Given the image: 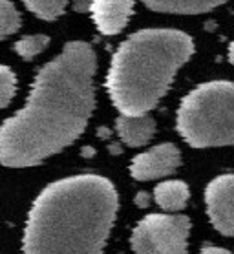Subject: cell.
I'll return each mask as SVG.
<instances>
[{
  "mask_svg": "<svg viewBox=\"0 0 234 254\" xmlns=\"http://www.w3.org/2000/svg\"><path fill=\"white\" fill-rule=\"evenodd\" d=\"M95 69L93 48L80 41L40 69L26 104L0 125L4 167H33L82 135L95 106Z\"/></svg>",
  "mask_w": 234,
  "mask_h": 254,
  "instance_id": "6da1fadb",
  "label": "cell"
},
{
  "mask_svg": "<svg viewBox=\"0 0 234 254\" xmlns=\"http://www.w3.org/2000/svg\"><path fill=\"white\" fill-rule=\"evenodd\" d=\"M117 208L119 194L103 176L53 181L29 208L22 254H103Z\"/></svg>",
  "mask_w": 234,
  "mask_h": 254,
  "instance_id": "7a4b0ae2",
  "label": "cell"
},
{
  "mask_svg": "<svg viewBox=\"0 0 234 254\" xmlns=\"http://www.w3.org/2000/svg\"><path fill=\"white\" fill-rule=\"evenodd\" d=\"M192 53L194 41L179 29H141L128 37L114 53L106 77L108 95L121 116L149 114Z\"/></svg>",
  "mask_w": 234,
  "mask_h": 254,
  "instance_id": "3957f363",
  "label": "cell"
},
{
  "mask_svg": "<svg viewBox=\"0 0 234 254\" xmlns=\"http://www.w3.org/2000/svg\"><path fill=\"white\" fill-rule=\"evenodd\" d=\"M177 132L194 148L229 146L234 141V86L211 81L185 95L176 117Z\"/></svg>",
  "mask_w": 234,
  "mask_h": 254,
  "instance_id": "277c9868",
  "label": "cell"
},
{
  "mask_svg": "<svg viewBox=\"0 0 234 254\" xmlns=\"http://www.w3.org/2000/svg\"><path fill=\"white\" fill-rule=\"evenodd\" d=\"M190 220L183 214H149L132 231L136 254H187Z\"/></svg>",
  "mask_w": 234,
  "mask_h": 254,
  "instance_id": "5b68a950",
  "label": "cell"
},
{
  "mask_svg": "<svg viewBox=\"0 0 234 254\" xmlns=\"http://www.w3.org/2000/svg\"><path fill=\"white\" fill-rule=\"evenodd\" d=\"M234 178L233 174H222L214 178L205 189L207 214L212 227L223 236H233L234 232V203H233Z\"/></svg>",
  "mask_w": 234,
  "mask_h": 254,
  "instance_id": "8992f818",
  "label": "cell"
},
{
  "mask_svg": "<svg viewBox=\"0 0 234 254\" xmlns=\"http://www.w3.org/2000/svg\"><path fill=\"white\" fill-rule=\"evenodd\" d=\"M181 165V152L176 144L163 143L137 154L130 161V176L137 181H150L170 176Z\"/></svg>",
  "mask_w": 234,
  "mask_h": 254,
  "instance_id": "52a82bcc",
  "label": "cell"
},
{
  "mask_svg": "<svg viewBox=\"0 0 234 254\" xmlns=\"http://www.w3.org/2000/svg\"><path fill=\"white\" fill-rule=\"evenodd\" d=\"M90 11L101 33L117 35L128 24L134 0H91Z\"/></svg>",
  "mask_w": 234,
  "mask_h": 254,
  "instance_id": "ba28073f",
  "label": "cell"
},
{
  "mask_svg": "<svg viewBox=\"0 0 234 254\" xmlns=\"http://www.w3.org/2000/svg\"><path fill=\"white\" fill-rule=\"evenodd\" d=\"M115 130L119 133L121 141L132 148L143 146L154 137L156 121L149 114L143 116H119L115 121Z\"/></svg>",
  "mask_w": 234,
  "mask_h": 254,
  "instance_id": "9c48e42d",
  "label": "cell"
},
{
  "mask_svg": "<svg viewBox=\"0 0 234 254\" xmlns=\"http://www.w3.org/2000/svg\"><path fill=\"white\" fill-rule=\"evenodd\" d=\"M190 199V189L185 181L170 179L161 181L154 189V201L166 212H177L187 207Z\"/></svg>",
  "mask_w": 234,
  "mask_h": 254,
  "instance_id": "30bf717a",
  "label": "cell"
},
{
  "mask_svg": "<svg viewBox=\"0 0 234 254\" xmlns=\"http://www.w3.org/2000/svg\"><path fill=\"white\" fill-rule=\"evenodd\" d=\"M152 11L179 13V15H196L211 11L214 7L225 4L227 0H141Z\"/></svg>",
  "mask_w": 234,
  "mask_h": 254,
  "instance_id": "8fae6325",
  "label": "cell"
},
{
  "mask_svg": "<svg viewBox=\"0 0 234 254\" xmlns=\"http://www.w3.org/2000/svg\"><path fill=\"white\" fill-rule=\"evenodd\" d=\"M29 11L42 20H55L64 13L68 0H22Z\"/></svg>",
  "mask_w": 234,
  "mask_h": 254,
  "instance_id": "7c38bea8",
  "label": "cell"
},
{
  "mask_svg": "<svg viewBox=\"0 0 234 254\" xmlns=\"http://www.w3.org/2000/svg\"><path fill=\"white\" fill-rule=\"evenodd\" d=\"M20 13L9 0H0V41L13 35L20 28Z\"/></svg>",
  "mask_w": 234,
  "mask_h": 254,
  "instance_id": "4fadbf2b",
  "label": "cell"
},
{
  "mask_svg": "<svg viewBox=\"0 0 234 254\" xmlns=\"http://www.w3.org/2000/svg\"><path fill=\"white\" fill-rule=\"evenodd\" d=\"M48 44H50V37H46V35H28V37H22L20 41L15 42V52L22 59L29 61V59L37 57L39 53L44 52Z\"/></svg>",
  "mask_w": 234,
  "mask_h": 254,
  "instance_id": "5bb4252c",
  "label": "cell"
},
{
  "mask_svg": "<svg viewBox=\"0 0 234 254\" xmlns=\"http://www.w3.org/2000/svg\"><path fill=\"white\" fill-rule=\"evenodd\" d=\"M17 92V75L11 68L0 64V108H6Z\"/></svg>",
  "mask_w": 234,
  "mask_h": 254,
  "instance_id": "9a60e30c",
  "label": "cell"
},
{
  "mask_svg": "<svg viewBox=\"0 0 234 254\" xmlns=\"http://www.w3.org/2000/svg\"><path fill=\"white\" fill-rule=\"evenodd\" d=\"M91 6V0H74V9L79 13L88 11Z\"/></svg>",
  "mask_w": 234,
  "mask_h": 254,
  "instance_id": "2e32d148",
  "label": "cell"
},
{
  "mask_svg": "<svg viewBox=\"0 0 234 254\" xmlns=\"http://www.w3.org/2000/svg\"><path fill=\"white\" fill-rule=\"evenodd\" d=\"M200 254H231L227 251V249H223V247H205V249H201Z\"/></svg>",
  "mask_w": 234,
  "mask_h": 254,
  "instance_id": "e0dca14e",
  "label": "cell"
},
{
  "mask_svg": "<svg viewBox=\"0 0 234 254\" xmlns=\"http://www.w3.org/2000/svg\"><path fill=\"white\" fill-rule=\"evenodd\" d=\"M136 201H137V205H139V207H147V205L150 203V197H149V194H147V192H139V194H137V197H136Z\"/></svg>",
  "mask_w": 234,
  "mask_h": 254,
  "instance_id": "ac0fdd59",
  "label": "cell"
}]
</instances>
